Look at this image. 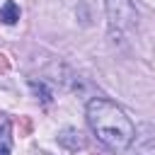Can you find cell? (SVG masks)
<instances>
[{"mask_svg":"<svg viewBox=\"0 0 155 155\" xmlns=\"http://www.w3.org/2000/svg\"><path fill=\"white\" fill-rule=\"evenodd\" d=\"M87 124L94 131L97 140L104 143L109 150H126L136 136V128L126 111L102 97H94L87 102Z\"/></svg>","mask_w":155,"mask_h":155,"instance_id":"1","label":"cell"},{"mask_svg":"<svg viewBox=\"0 0 155 155\" xmlns=\"http://www.w3.org/2000/svg\"><path fill=\"white\" fill-rule=\"evenodd\" d=\"M107 17L109 27L121 31L136 22V7L131 0H107Z\"/></svg>","mask_w":155,"mask_h":155,"instance_id":"2","label":"cell"},{"mask_svg":"<svg viewBox=\"0 0 155 155\" xmlns=\"http://www.w3.org/2000/svg\"><path fill=\"white\" fill-rule=\"evenodd\" d=\"M58 140L65 145V148H70V150H78V148H82L85 143H82V138H80V133L75 131V128H65L61 136H58Z\"/></svg>","mask_w":155,"mask_h":155,"instance_id":"3","label":"cell"},{"mask_svg":"<svg viewBox=\"0 0 155 155\" xmlns=\"http://www.w3.org/2000/svg\"><path fill=\"white\" fill-rule=\"evenodd\" d=\"M0 19H2L5 24H15V22L19 19V5H17L15 0H7V2L0 7Z\"/></svg>","mask_w":155,"mask_h":155,"instance_id":"4","label":"cell"},{"mask_svg":"<svg viewBox=\"0 0 155 155\" xmlns=\"http://www.w3.org/2000/svg\"><path fill=\"white\" fill-rule=\"evenodd\" d=\"M12 150V136H10V124L0 126V155H10Z\"/></svg>","mask_w":155,"mask_h":155,"instance_id":"5","label":"cell"},{"mask_svg":"<svg viewBox=\"0 0 155 155\" xmlns=\"http://www.w3.org/2000/svg\"><path fill=\"white\" fill-rule=\"evenodd\" d=\"M29 87H31L36 94H41V99H44L46 104L51 102V92H48V87H46L44 82H36V80H31V82H29Z\"/></svg>","mask_w":155,"mask_h":155,"instance_id":"6","label":"cell"},{"mask_svg":"<svg viewBox=\"0 0 155 155\" xmlns=\"http://www.w3.org/2000/svg\"><path fill=\"white\" fill-rule=\"evenodd\" d=\"M0 70H7V61H5V56H0Z\"/></svg>","mask_w":155,"mask_h":155,"instance_id":"7","label":"cell"}]
</instances>
